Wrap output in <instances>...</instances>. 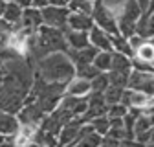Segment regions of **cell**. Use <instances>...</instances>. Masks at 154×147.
<instances>
[{
	"label": "cell",
	"mask_w": 154,
	"mask_h": 147,
	"mask_svg": "<svg viewBox=\"0 0 154 147\" xmlns=\"http://www.w3.org/2000/svg\"><path fill=\"white\" fill-rule=\"evenodd\" d=\"M35 76L48 83L66 85L75 76V66L66 52H53L35 61Z\"/></svg>",
	"instance_id": "cell-1"
},
{
	"label": "cell",
	"mask_w": 154,
	"mask_h": 147,
	"mask_svg": "<svg viewBox=\"0 0 154 147\" xmlns=\"http://www.w3.org/2000/svg\"><path fill=\"white\" fill-rule=\"evenodd\" d=\"M53 52H68V44L64 39V31L63 30H57V28H50V26H38L35 35H33V41L29 46V57L31 59H41L48 53Z\"/></svg>",
	"instance_id": "cell-2"
},
{
	"label": "cell",
	"mask_w": 154,
	"mask_h": 147,
	"mask_svg": "<svg viewBox=\"0 0 154 147\" xmlns=\"http://www.w3.org/2000/svg\"><path fill=\"white\" fill-rule=\"evenodd\" d=\"M92 20L94 24L105 30L108 35H119V30H118V17H116L110 9H106L103 6L101 0H95L94 2V9H92Z\"/></svg>",
	"instance_id": "cell-3"
},
{
	"label": "cell",
	"mask_w": 154,
	"mask_h": 147,
	"mask_svg": "<svg viewBox=\"0 0 154 147\" xmlns=\"http://www.w3.org/2000/svg\"><path fill=\"white\" fill-rule=\"evenodd\" d=\"M41 15H42V24L50 26V28H57V30H66L68 24V15L70 9L68 8H57V6H44L41 8Z\"/></svg>",
	"instance_id": "cell-4"
},
{
	"label": "cell",
	"mask_w": 154,
	"mask_h": 147,
	"mask_svg": "<svg viewBox=\"0 0 154 147\" xmlns=\"http://www.w3.org/2000/svg\"><path fill=\"white\" fill-rule=\"evenodd\" d=\"M127 88L140 90V92H143V94L154 98V72H140V70L132 68L130 76H128Z\"/></svg>",
	"instance_id": "cell-5"
},
{
	"label": "cell",
	"mask_w": 154,
	"mask_h": 147,
	"mask_svg": "<svg viewBox=\"0 0 154 147\" xmlns=\"http://www.w3.org/2000/svg\"><path fill=\"white\" fill-rule=\"evenodd\" d=\"M44 112L41 110V107H38L35 101L31 103H24V107L17 112V118L18 121H20V125H29V127H38L41 125V121L44 120Z\"/></svg>",
	"instance_id": "cell-6"
},
{
	"label": "cell",
	"mask_w": 154,
	"mask_h": 147,
	"mask_svg": "<svg viewBox=\"0 0 154 147\" xmlns=\"http://www.w3.org/2000/svg\"><path fill=\"white\" fill-rule=\"evenodd\" d=\"M18 129H20V121H18L17 114L0 110V134L4 138H13L18 133Z\"/></svg>",
	"instance_id": "cell-7"
},
{
	"label": "cell",
	"mask_w": 154,
	"mask_h": 147,
	"mask_svg": "<svg viewBox=\"0 0 154 147\" xmlns=\"http://www.w3.org/2000/svg\"><path fill=\"white\" fill-rule=\"evenodd\" d=\"M20 28H26L29 31H37L38 26H42V15H41V9L38 8H33V6H28L22 9V18H20Z\"/></svg>",
	"instance_id": "cell-8"
},
{
	"label": "cell",
	"mask_w": 154,
	"mask_h": 147,
	"mask_svg": "<svg viewBox=\"0 0 154 147\" xmlns=\"http://www.w3.org/2000/svg\"><path fill=\"white\" fill-rule=\"evenodd\" d=\"M64 39L68 44V50H83L86 46H90V39H88V31H79V30H64Z\"/></svg>",
	"instance_id": "cell-9"
},
{
	"label": "cell",
	"mask_w": 154,
	"mask_h": 147,
	"mask_svg": "<svg viewBox=\"0 0 154 147\" xmlns=\"http://www.w3.org/2000/svg\"><path fill=\"white\" fill-rule=\"evenodd\" d=\"M88 39H90V44H92L94 48H97L99 52H112L110 35H108L105 30L97 28L95 24H94V28L88 31Z\"/></svg>",
	"instance_id": "cell-10"
},
{
	"label": "cell",
	"mask_w": 154,
	"mask_h": 147,
	"mask_svg": "<svg viewBox=\"0 0 154 147\" xmlns=\"http://www.w3.org/2000/svg\"><path fill=\"white\" fill-rule=\"evenodd\" d=\"M90 92H92V88H90V81L73 76V77L66 83L64 94H68V96H75V98H86V96H90Z\"/></svg>",
	"instance_id": "cell-11"
},
{
	"label": "cell",
	"mask_w": 154,
	"mask_h": 147,
	"mask_svg": "<svg viewBox=\"0 0 154 147\" xmlns=\"http://www.w3.org/2000/svg\"><path fill=\"white\" fill-rule=\"evenodd\" d=\"M66 28L70 30H79V31H90L94 28L92 15H83V13H72L68 15V24Z\"/></svg>",
	"instance_id": "cell-12"
},
{
	"label": "cell",
	"mask_w": 154,
	"mask_h": 147,
	"mask_svg": "<svg viewBox=\"0 0 154 147\" xmlns=\"http://www.w3.org/2000/svg\"><path fill=\"white\" fill-rule=\"evenodd\" d=\"M132 59L140 61V63H152L154 61V42L150 39H145L136 50H134Z\"/></svg>",
	"instance_id": "cell-13"
},
{
	"label": "cell",
	"mask_w": 154,
	"mask_h": 147,
	"mask_svg": "<svg viewBox=\"0 0 154 147\" xmlns=\"http://www.w3.org/2000/svg\"><path fill=\"white\" fill-rule=\"evenodd\" d=\"M22 6H18L17 2H8L6 4V9H4V15H2V20H6L8 24H11L13 28L20 24V18H22Z\"/></svg>",
	"instance_id": "cell-14"
},
{
	"label": "cell",
	"mask_w": 154,
	"mask_h": 147,
	"mask_svg": "<svg viewBox=\"0 0 154 147\" xmlns=\"http://www.w3.org/2000/svg\"><path fill=\"white\" fill-rule=\"evenodd\" d=\"M110 70H116V72H130L132 70V57H128V55H125V53L112 52Z\"/></svg>",
	"instance_id": "cell-15"
},
{
	"label": "cell",
	"mask_w": 154,
	"mask_h": 147,
	"mask_svg": "<svg viewBox=\"0 0 154 147\" xmlns=\"http://www.w3.org/2000/svg\"><path fill=\"white\" fill-rule=\"evenodd\" d=\"M110 42H112V52L125 53L128 57H132V48L123 35H110Z\"/></svg>",
	"instance_id": "cell-16"
},
{
	"label": "cell",
	"mask_w": 154,
	"mask_h": 147,
	"mask_svg": "<svg viewBox=\"0 0 154 147\" xmlns=\"http://www.w3.org/2000/svg\"><path fill=\"white\" fill-rule=\"evenodd\" d=\"M130 72H132V70H130ZM130 72H116V70H108V72H106L108 83H110L112 86H118V88H127Z\"/></svg>",
	"instance_id": "cell-17"
},
{
	"label": "cell",
	"mask_w": 154,
	"mask_h": 147,
	"mask_svg": "<svg viewBox=\"0 0 154 147\" xmlns=\"http://www.w3.org/2000/svg\"><path fill=\"white\" fill-rule=\"evenodd\" d=\"M92 64L99 72H108L110 64H112V52H97V55L94 57Z\"/></svg>",
	"instance_id": "cell-18"
},
{
	"label": "cell",
	"mask_w": 154,
	"mask_h": 147,
	"mask_svg": "<svg viewBox=\"0 0 154 147\" xmlns=\"http://www.w3.org/2000/svg\"><path fill=\"white\" fill-rule=\"evenodd\" d=\"M68 9H70L72 13L92 15L94 2H88V0H68Z\"/></svg>",
	"instance_id": "cell-19"
},
{
	"label": "cell",
	"mask_w": 154,
	"mask_h": 147,
	"mask_svg": "<svg viewBox=\"0 0 154 147\" xmlns=\"http://www.w3.org/2000/svg\"><path fill=\"white\" fill-rule=\"evenodd\" d=\"M97 74H99V70L95 68L92 63H88V64H77V66H75V77L92 81L95 76H97Z\"/></svg>",
	"instance_id": "cell-20"
},
{
	"label": "cell",
	"mask_w": 154,
	"mask_h": 147,
	"mask_svg": "<svg viewBox=\"0 0 154 147\" xmlns=\"http://www.w3.org/2000/svg\"><path fill=\"white\" fill-rule=\"evenodd\" d=\"M123 90L125 88H118V86H112L108 85L103 92V98H105V103L106 105H114V103H119L121 101V96H123Z\"/></svg>",
	"instance_id": "cell-21"
},
{
	"label": "cell",
	"mask_w": 154,
	"mask_h": 147,
	"mask_svg": "<svg viewBox=\"0 0 154 147\" xmlns=\"http://www.w3.org/2000/svg\"><path fill=\"white\" fill-rule=\"evenodd\" d=\"M108 76H106V72H99L97 76H95L92 81H90V88L92 92H97V94H103L105 88L108 86Z\"/></svg>",
	"instance_id": "cell-22"
},
{
	"label": "cell",
	"mask_w": 154,
	"mask_h": 147,
	"mask_svg": "<svg viewBox=\"0 0 154 147\" xmlns=\"http://www.w3.org/2000/svg\"><path fill=\"white\" fill-rule=\"evenodd\" d=\"M88 123L94 127V131L97 134H101V136H105L108 133V129H110V118L108 116H97V118L90 120Z\"/></svg>",
	"instance_id": "cell-23"
},
{
	"label": "cell",
	"mask_w": 154,
	"mask_h": 147,
	"mask_svg": "<svg viewBox=\"0 0 154 147\" xmlns=\"http://www.w3.org/2000/svg\"><path fill=\"white\" fill-rule=\"evenodd\" d=\"M127 112H128V107H127V105H123V103L119 101V103L108 105L106 116H108V118H123V116H125Z\"/></svg>",
	"instance_id": "cell-24"
},
{
	"label": "cell",
	"mask_w": 154,
	"mask_h": 147,
	"mask_svg": "<svg viewBox=\"0 0 154 147\" xmlns=\"http://www.w3.org/2000/svg\"><path fill=\"white\" fill-rule=\"evenodd\" d=\"M119 145H121V142H119V140H116V138H112V136L105 134V136H103V140H101V145H99V147H119Z\"/></svg>",
	"instance_id": "cell-25"
},
{
	"label": "cell",
	"mask_w": 154,
	"mask_h": 147,
	"mask_svg": "<svg viewBox=\"0 0 154 147\" xmlns=\"http://www.w3.org/2000/svg\"><path fill=\"white\" fill-rule=\"evenodd\" d=\"M48 4L57 8H68V0H48Z\"/></svg>",
	"instance_id": "cell-26"
},
{
	"label": "cell",
	"mask_w": 154,
	"mask_h": 147,
	"mask_svg": "<svg viewBox=\"0 0 154 147\" xmlns=\"http://www.w3.org/2000/svg\"><path fill=\"white\" fill-rule=\"evenodd\" d=\"M136 2H138L140 9H141L143 13H147V9H149V4H150V0H136Z\"/></svg>",
	"instance_id": "cell-27"
},
{
	"label": "cell",
	"mask_w": 154,
	"mask_h": 147,
	"mask_svg": "<svg viewBox=\"0 0 154 147\" xmlns=\"http://www.w3.org/2000/svg\"><path fill=\"white\" fill-rule=\"evenodd\" d=\"M6 4H8V2H4V0H0V18H2V15H4V9H6Z\"/></svg>",
	"instance_id": "cell-28"
},
{
	"label": "cell",
	"mask_w": 154,
	"mask_h": 147,
	"mask_svg": "<svg viewBox=\"0 0 154 147\" xmlns=\"http://www.w3.org/2000/svg\"><path fill=\"white\" fill-rule=\"evenodd\" d=\"M2 86H4V76L0 74V94H2Z\"/></svg>",
	"instance_id": "cell-29"
},
{
	"label": "cell",
	"mask_w": 154,
	"mask_h": 147,
	"mask_svg": "<svg viewBox=\"0 0 154 147\" xmlns=\"http://www.w3.org/2000/svg\"><path fill=\"white\" fill-rule=\"evenodd\" d=\"M2 142H6V138H4L2 134H0V143H2Z\"/></svg>",
	"instance_id": "cell-30"
},
{
	"label": "cell",
	"mask_w": 154,
	"mask_h": 147,
	"mask_svg": "<svg viewBox=\"0 0 154 147\" xmlns=\"http://www.w3.org/2000/svg\"><path fill=\"white\" fill-rule=\"evenodd\" d=\"M4 2H11V0H4Z\"/></svg>",
	"instance_id": "cell-31"
},
{
	"label": "cell",
	"mask_w": 154,
	"mask_h": 147,
	"mask_svg": "<svg viewBox=\"0 0 154 147\" xmlns=\"http://www.w3.org/2000/svg\"><path fill=\"white\" fill-rule=\"evenodd\" d=\"M88 2H95V0H88Z\"/></svg>",
	"instance_id": "cell-32"
},
{
	"label": "cell",
	"mask_w": 154,
	"mask_h": 147,
	"mask_svg": "<svg viewBox=\"0 0 154 147\" xmlns=\"http://www.w3.org/2000/svg\"><path fill=\"white\" fill-rule=\"evenodd\" d=\"M150 41H152V42H154V39H150Z\"/></svg>",
	"instance_id": "cell-33"
},
{
	"label": "cell",
	"mask_w": 154,
	"mask_h": 147,
	"mask_svg": "<svg viewBox=\"0 0 154 147\" xmlns=\"http://www.w3.org/2000/svg\"><path fill=\"white\" fill-rule=\"evenodd\" d=\"M0 110H2V108H0Z\"/></svg>",
	"instance_id": "cell-34"
}]
</instances>
